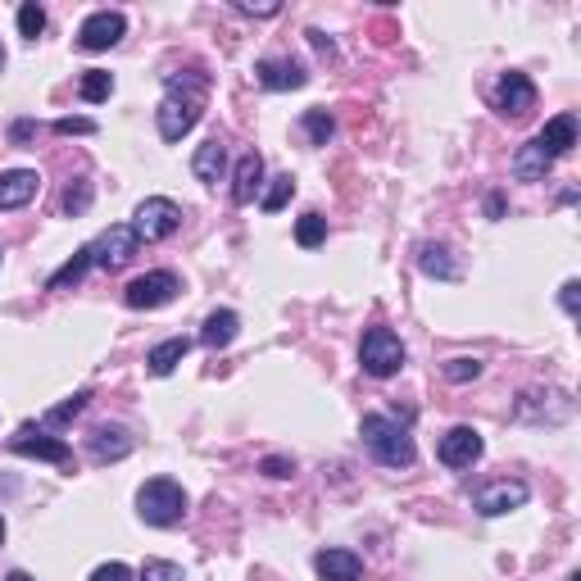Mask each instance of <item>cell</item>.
<instances>
[{
	"label": "cell",
	"mask_w": 581,
	"mask_h": 581,
	"mask_svg": "<svg viewBox=\"0 0 581 581\" xmlns=\"http://www.w3.org/2000/svg\"><path fill=\"white\" fill-rule=\"evenodd\" d=\"M200 114H205V82L168 73V96L159 100V109H155L159 137H164V141H182L200 123Z\"/></svg>",
	"instance_id": "6da1fadb"
},
{
	"label": "cell",
	"mask_w": 581,
	"mask_h": 581,
	"mask_svg": "<svg viewBox=\"0 0 581 581\" xmlns=\"http://www.w3.org/2000/svg\"><path fill=\"white\" fill-rule=\"evenodd\" d=\"M359 436H364L368 454H373L377 463H386V468H409V463L418 459L409 427H400L395 418H386V414H364Z\"/></svg>",
	"instance_id": "7a4b0ae2"
},
{
	"label": "cell",
	"mask_w": 581,
	"mask_h": 581,
	"mask_svg": "<svg viewBox=\"0 0 581 581\" xmlns=\"http://www.w3.org/2000/svg\"><path fill=\"white\" fill-rule=\"evenodd\" d=\"M137 513L150 527H178L187 518V491L173 477H150L137 491Z\"/></svg>",
	"instance_id": "3957f363"
},
{
	"label": "cell",
	"mask_w": 581,
	"mask_h": 581,
	"mask_svg": "<svg viewBox=\"0 0 581 581\" xmlns=\"http://www.w3.org/2000/svg\"><path fill=\"white\" fill-rule=\"evenodd\" d=\"M404 341L391 332V327H368L364 341H359V364H364L368 377H395L404 368Z\"/></svg>",
	"instance_id": "277c9868"
},
{
	"label": "cell",
	"mask_w": 581,
	"mask_h": 581,
	"mask_svg": "<svg viewBox=\"0 0 581 581\" xmlns=\"http://www.w3.org/2000/svg\"><path fill=\"white\" fill-rule=\"evenodd\" d=\"M182 223V209L173 205L168 196H146L137 205V214H132V232H137V241H146V246H155V241H168L173 232H178Z\"/></svg>",
	"instance_id": "5b68a950"
},
{
	"label": "cell",
	"mask_w": 581,
	"mask_h": 581,
	"mask_svg": "<svg viewBox=\"0 0 581 581\" xmlns=\"http://www.w3.org/2000/svg\"><path fill=\"white\" fill-rule=\"evenodd\" d=\"M182 291L178 273H168V268H155V273H141L137 282H128V291H123V300H128L132 309H164L173 305Z\"/></svg>",
	"instance_id": "8992f818"
},
{
	"label": "cell",
	"mask_w": 581,
	"mask_h": 581,
	"mask_svg": "<svg viewBox=\"0 0 581 581\" xmlns=\"http://www.w3.org/2000/svg\"><path fill=\"white\" fill-rule=\"evenodd\" d=\"M137 232H132L128 223H114V227H105V232H100L96 241H91V264L96 268H109V273H114V268H123V264H132V255H137Z\"/></svg>",
	"instance_id": "52a82bcc"
},
{
	"label": "cell",
	"mask_w": 581,
	"mask_h": 581,
	"mask_svg": "<svg viewBox=\"0 0 581 581\" xmlns=\"http://www.w3.org/2000/svg\"><path fill=\"white\" fill-rule=\"evenodd\" d=\"M527 495H532V486H527V482H518V477H495V482H486L482 491L473 495V504H477L482 518H500V513L522 509Z\"/></svg>",
	"instance_id": "ba28073f"
},
{
	"label": "cell",
	"mask_w": 581,
	"mask_h": 581,
	"mask_svg": "<svg viewBox=\"0 0 581 581\" xmlns=\"http://www.w3.org/2000/svg\"><path fill=\"white\" fill-rule=\"evenodd\" d=\"M123 32H128V19H123L119 10H96V14H87V19H82V28H78V46L96 55V50L119 46Z\"/></svg>",
	"instance_id": "9c48e42d"
},
{
	"label": "cell",
	"mask_w": 581,
	"mask_h": 581,
	"mask_svg": "<svg viewBox=\"0 0 581 581\" xmlns=\"http://www.w3.org/2000/svg\"><path fill=\"white\" fill-rule=\"evenodd\" d=\"M482 432L477 427H450V432L441 436V445H436V459L445 463V468H473L477 459H482Z\"/></svg>",
	"instance_id": "30bf717a"
},
{
	"label": "cell",
	"mask_w": 581,
	"mask_h": 581,
	"mask_svg": "<svg viewBox=\"0 0 581 581\" xmlns=\"http://www.w3.org/2000/svg\"><path fill=\"white\" fill-rule=\"evenodd\" d=\"M10 450L23 454V459H41V463H73L69 441L46 436V432H37V427H19V432L10 436Z\"/></svg>",
	"instance_id": "8fae6325"
},
{
	"label": "cell",
	"mask_w": 581,
	"mask_h": 581,
	"mask_svg": "<svg viewBox=\"0 0 581 581\" xmlns=\"http://www.w3.org/2000/svg\"><path fill=\"white\" fill-rule=\"evenodd\" d=\"M495 105L509 119H522L527 109H536V82L527 73H504L500 87H495Z\"/></svg>",
	"instance_id": "7c38bea8"
},
{
	"label": "cell",
	"mask_w": 581,
	"mask_h": 581,
	"mask_svg": "<svg viewBox=\"0 0 581 581\" xmlns=\"http://www.w3.org/2000/svg\"><path fill=\"white\" fill-rule=\"evenodd\" d=\"M41 191V178L32 168H10V173H0V209H23L28 200H37Z\"/></svg>",
	"instance_id": "4fadbf2b"
},
{
	"label": "cell",
	"mask_w": 581,
	"mask_h": 581,
	"mask_svg": "<svg viewBox=\"0 0 581 581\" xmlns=\"http://www.w3.org/2000/svg\"><path fill=\"white\" fill-rule=\"evenodd\" d=\"M536 146L545 150V159H550V164H554V159H563L572 146H577V119H572V114L550 119L541 132H536Z\"/></svg>",
	"instance_id": "5bb4252c"
},
{
	"label": "cell",
	"mask_w": 581,
	"mask_h": 581,
	"mask_svg": "<svg viewBox=\"0 0 581 581\" xmlns=\"http://www.w3.org/2000/svg\"><path fill=\"white\" fill-rule=\"evenodd\" d=\"M255 78L264 82L268 91H300L309 82V73L300 69L296 60H259L255 64Z\"/></svg>",
	"instance_id": "9a60e30c"
},
{
	"label": "cell",
	"mask_w": 581,
	"mask_h": 581,
	"mask_svg": "<svg viewBox=\"0 0 581 581\" xmlns=\"http://www.w3.org/2000/svg\"><path fill=\"white\" fill-rule=\"evenodd\" d=\"M259 187H264V159H259L255 150H246V155L237 159V173H232V200H237V205H250V200L259 196Z\"/></svg>",
	"instance_id": "2e32d148"
},
{
	"label": "cell",
	"mask_w": 581,
	"mask_h": 581,
	"mask_svg": "<svg viewBox=\"0 0 581 581\" xmlns=\"http://www.w3.org/2000/svg\"><path fill=\"white\" fill-rule=\"evenodd\" d=\"M314 568L323 581H359L364 577V559H359L355 550H323L314 559Z\"/></svg>",
	"instance_id": "e0dca14e"
},
{
	"label": "cell",
	"mask_w": 581,
	"mask_h": 581,
	"mask_svg": "<svg viewBox=\"0 0 581 581\" xmlns=\"http://www.w3.org/2000/svg\"><path fill=\"white\" fill-rule=\"evenodd\" d=\"M191 173H196L205 187H218L227 173V146L223 141H205V146H196V159H191Z\"/></svg>",
	"instance_id": "ac0fdd59"
},
{
	"label": "cell",
	"mask_w": 581,
	"mask_h": 581,
	"mask_svg": "<svg viewBox=\"0 0 581 581\" xmlns=\"http://www.w3.org/2000/svg\"><path fill=\"white\" fill-rule=\"evenodd\" d=\"M237 332H241V314H237V309H214V314L205 318L200 345H209V350H227V345L237 341Z\"/></svg>",
	"instance_id": "d6986e66"
},
{
	"label": "cell",
	"mask_w": 581,
	"mask_h": 581,
	"mask_svg": "<svg viewBox=\"0 0 581 581\" xmlns=\"http://www.w3.org/2000/svg\"><path fill=\"white\" fill-rule=\"evenodd\" d=\"M187 355H191V341H187V336H168V341H159L155 350L146 355V368H150L155 377H168Z\"/></svg>",
	"instance_id": "ffe728a7"
},
{
	"label": "cell",
	"mask_w": 581,
	"mask_h": 581,
	"mask_svg": "<svg viewBox=\"0 0 581 581\" xmlns=\"http://www.w3.org/2000/svg\"><path fill=\"white\" fill-rule=\"evenodd\" d=\"M91 454H96V463L123 459V454H132V432L128 427H96V436H91Z\"/></svg>",
	"instance_id": "44dd1931"
},
{
	"label": "cell",
	"mask_w": 581,
	"mask_h": 581,
	"mask_svg": "<svg viewBox=\"0 0 581 581\" xmlns=\"http://www.w3.org/2000/svg\"><path fill=\"white\" fill-rule=\"evenodd\" d=\"M550 159H545V150L536 146V137L527 141V146L518 150V155H513V178L518 182H545V173H550Z\"/></svg>",
	"instance_id": "7402d4cb"
},
{
	"label": "cell",
	"mask_w": 581,
	"mask_h": 581,
	"mask_svg": "<svg viewBox=\"0 0 581 581\" xmlns=\"http://www.w3.org/2000/svg\"><path fill=\"white\" fill-rule=\"evenodd\" d=\"M418 268H423L427 277H441V282H454L459 277V264L450 259V250L436 246V241H427V246H418Z\"/></svg>",
	"instance_id": "603a6c76"
},
{
	"label": "cell",
	"mask_w": 581,
	"mask_h": 581,
	"mask_svg": "<svg viewBox=\"0 0 581 581\" xmlns=\"http://www.w3.org/2000/svg\"><path fill=\"white\" fill-rule=\"evenodd\" d=\"M87 268H91V250L82 246L78 255L69 259V264L64 268H55V273H50V282H46V291H69V286H78L82 277H87Z\"/></svg>",
	"instance_id": "cb8c5ba5"
},
{
	"label": "cell",
	"mask_w": 581,
	"mask_h": 581,
	"mask_svg": "<svg viewBox=\"0 0 581 581\" xmlns=\"http://www.w3.org/2000/svg\"><path fill=\"white\" fill-rule=\"evenodd\" d=\"M296 241L305 250H318L327 241V218L323 214H314V209H309V214H300V223H296Z\"/></svg>",
	"instance_id": "d4e9b609"
},
{
	"label": "cell",
	"mask_w": 581,
	"mask_h": 581,
	"mask_svg": "<svg viewBox=\"0 0 581 581\" xmlns=\"http://www.w3.org/2000/svg\"><path fill=\"white\" fill-rule=\"evenodd\" d=\"M109 96H114V78H109V73H100V69L82 73V100L100 105V100H109Z\"/></svg>",
	"instance_id": "484cf974"
},
{
	"label": "cell",
	"mask_w": 581,
	"mask_h": 581,
	"mask_svg": "<svg viewBox=\"0 0 581 581\" xmlns=\"http://www.w3.org/2000/svg\"><path fill=\"white\" fill-rule=\"evenodd\" d=\"M305 132H309V141H314V146H327V141H332V132H336V119L327 114V109H309V114H305Z\"/></svg>",
	"instance_id": "4316f807"
},
{
	"label": "cell",
	"mask_w": 581,
	"mask_h": 581,
	"mask_svg": "<svg viewBox=\"0 0 581 581\" xmlns=\"http://www.w3.org/2000/svg\"><path fill=\"white\" fill-rule=\"evenodd\" d=\"M296 196V178H291V173H282V178H273V187L264 191V200H259V205L268 209V214H277V209H286V200Z\"/></svg>",
	"instance_id": "83f0119b"
},
{
	"label": "cell",
	"mask_w": 581,
	"mask_h": 581,
	"mask_svg": "<svg viewBox=\"0 0 581 581\" xmlns=\"http://www.w3.org/2000/svg\"><path fill=\"white\" fill-rule=\"evenodd\" d=\"M19 32L28 41H37L41 32H46V10H41L37 0H28V5H19Z\"/></svg>",
	"instance_id": "f1b7e54d"
},
{
	"label": "cell",
	"mask_w": 581,
	"mask_h": 581,
	"mask_svg": "<svg viewBox=\"0 0 581 581\" xmlns=\"http://www.w3.org/2000/svg\"><path fill=\"white\" fill-rule=\"evenodd\" d=\"M141 581H182V568L178 563H168V559H146Z\"/></svg>",
	"instance_id": "f546056e"
},
{
	"label": "cell",
	"mask_w": 581,
	"mask_h": 581,
	"mask_svg": "<svg viewBox=\"0 0 581 581\" xmlns=\"http://www.w3.org/2000/svg\"><path fill=\"white\" fill-rule=\"evenodd\" d=\"M445 377H450V382H473V377H482V359H450V364H445Z\"/></svg>",
	"instance_id": "4dcf8cb0"
},
{
	"label": "cell",
	"mask_w": 581,
	"mask_h": 581,
	"mask_svg": "<svg viewBox=\"0 0 581 581\" xmlns=\"http://www.w3.org/2000/svg\"><path fill=\"white\" fill-rule=\"evenodd\" d=\"M87 205H91V182H73V187L64 191V209H69V214H87Z\"/></svg>",
	"instance_id": "1f68e13d"
},
{
	"label": "cell",
	"mask_w": 581,
	"mask_h": 581,
	"mask_svg": "<svg viewBox=\"0 0 581 581\" xmlns=\"http://www.w3.org/2000/svg\"><path fill=\"white\" fill-rule=\"evenodd\" d=\"M259 473H268V477H277V482H286V477H296V463L282 459V454H268V459L259 463Z\"/></svg>",
	"instance_id": "d6a6232c"
},
{
	"label": "cell",
	"mask_w": 581,
	"mask_h": 581,
	"mask_svg": "<svg viewBox=\"0 0 581 581\" xmlns=\"http://www.w3.org/2000/svg\"><path fill=\"white\" fill-rule=\"evenodd\" d=\"M87 400H91V395H87V391H78V395H73L69 404H60V409L50 414V423H69V418H78L82 409H87Z\"/></svg>",
	"instance_id": "836d02e7"
},
{
	"label": "cell",
	"mask_w": 581,
	"mask_h": 581,
	"mask_svg": "<svg viewBox=\"0 0 581 581\" xmlns=\"http://www.w3.org/2000/svg\"><path fill=\"white\" fill-rule=\"evenodd\" d=\"M87 581H132V568L128 563H100Z\"/></svg>",
	"instance_id": "e575fe53"
},
{
	"label": "cell",
	"mask_w": 581,
	"mask_h": 581,
	"mask_svg": "<svg viewBox=\"0 0 581 581\" xmlns=\"http://www.w3.org/2000/svg\"><path fill=\"white\" fill-rule=\"evenodd\" d=\"M55 132H60V137H73V132L87 137V132H96V123H91V119H60V123H55Z\"/></svg>",
	"instance_id": "d590c367"
},
{
	"label": "cell",
	"mask_w": 581,
	"mask_h": 581,
	"mask_svg": "<svg viewBox=\"0 0 581 581\" xmlns=\"http://www.w3.org/2000/svg\"><path fill=\"white\" fill-rule=\"evenodd\" d=\"M577 291H581V282H577V277H572V282H563V296H559L563 314H577Z\"/></svg>",
	"instance_id": "8d00e7d4"
},
{
	"label": "cell",
	"mask_w": 581,
	"mask_h": 581,
	"mask_svg": "<svg viewBox=\"0 0 581 581\" xmlns=\"http://www.w3.org/2000/svg\"><path fill=\"white\" fill-rule=\"evenodd\" d=\"M241 14H259V19H273L277 10H282V5H237Z\"/></svg>",
	"instance_id": "74e56055"
},
{
	"label": "cell",
	"mask_w": 581,
	"mask_h": 581,
	"mask_svg": "<svg viewBox=\"0 0 581 581\" xmlns=\"http://www.w3.org/2000/svg\"><path fill=\"white\" fill-rule=\"evenodd\" d=\"M486 218H504V196H500V191L486 196Z\"/></svg>",
	"instance_id": "f35d334b"
},
{
	"label": "cell",
	"mask_w": 581,
	"mask_h": 581,
	"mask_svg": "<svg viewBox=\"0 0 581 581\" xmlns=\"http://www.w3.org/2000/svg\"><path fill=\"white\" fill-rule=\"evenodd\" d=\"M32 137V123H14V141H28Z\"/></svg>",
	"instance_id": "ab89813d"
},
{
	"label": "cell",
	"mask_w": 581,
	"mask_h": 581,
	"mask_svg": "<svg viewBox=\"0 0 581 581\" xmlns=\"http://www.w3.org/2000/svg\"><path fill=\"white\" fill-rule=\"evenodd\" d=\"M5 581H32V577H28V572H10V577H5Z\"/></svg>",
	"instance_id": "60d3db41"
},
{
	"label": "cell",
	"mask_w": 581,
	"mask_h": 581,
	"mask_svg": "<svg viewBox=\"0 0 581 581\" xmlns=\"http://www.w3.org/2000/svg\"><path fill=\"white\" fill-rule=\"evenodd\" d=\"M0 73H5V46H0Z\"/></svg>",
	"instance_id": "b9f144b4"
},
{
	"label": "cell",
	"mask_w": 581,
	"mask_h": 581,
	"mask_svg": "<svg viewBox=\"0 0 581 581\" xmlns=\"http://www.w3.org/2000/svg\"><path fill=\"white\" fill-rule=\"evenodd\" d=\"M0 545H5V518H0Z\"/></svg>",
	"instance_id": "7bdbcfd3"
},
{
	"label": "cell",
	"mask_w": 581,
	"mask_h": 581,
	"mask_svg": "<svg viewBox=\"0 0 581 581\" xmlns=\"http://www.w3.org/2000/svg\"><path fill=\"white\" fill-rule=\"evenodd\" d=\"M568 581H581V572H572V577H568Z\"/></svg>",
	"instance_id": "ee69618b"
}]
</instances>
